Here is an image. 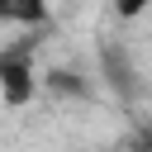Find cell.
<instances>
[{
	"mask_svg": "<svg viewBox=\"0 0 152 152\" xmlns=\"http://www.w3.org/2000/svg\"><path fill=\"white\" fill-rule=\"evenodd\" d=\"M152 0H114V19H138Z\"/></svg>",
	"mask_w": 152,
	"mask_h": 152,
	"instance_id": "cell-5",
	"label": "cell"
},
{
	"mask_svg": "<svg viewBox=\"0 0 152 152\" xmlns=\"http://www.w3.org/2000/svg\"><path fill=\"white\" fill-rule=\"evenodd\" d=\"M52 0H0V24L10 28H48Z\"/></svg>",
	"mask_w": 152,
	"mask_h": 152,
	"instance_id": "cell-3",
	"label": "cell"
},
{
	"mask_svg": "<svg viewBox=\"0 0 152 152\" xmlns=\"http://www.w3.org/2000/svg\"><path fill=\"white\" fill-rule=\"evenodd\" d=\"M33 95H38V66H33V38H28V43L0 52V100L28 104Z\"/></svg>",
	"mask_w": 152,
	"mask_h": 152,
	"instance_id": "cell-1",
	"label": "cell"
},
{
	"mask_svg": "<svg viewBox=\"0 0 152 152\" xmlns=\"http://www.w3.org/2000/svg\"><path fill=\"white\" fill-rule=\"evenodd\" d=\"M43 86H48L52 95H76V100H90V81H86L81 71H71V66H52V71L43 76Z\"/></svg>",
	"mask_w": 152,
	"mask_h": 152,
	"instance_id": "cell-4",
	"label": "cell"
},
{
	"mask_svg": "<svg viewBox=\"0 0 152 152\" xmlns=\"http://www.w3.org/2000/svg\"><path fill=\"white\" fill-rule=\"evenodd\" d=\"M95 62H100V81H104L119 100H138V95H142L138 62H133V52H128L119 38H104V43H100V52H95Z\"/></svg>",
	"mask_w": 152,
	"mask_h": 152,
	"instance_id": "cell-2",
	"label": "cell"
}]
</instances>
